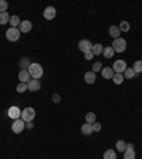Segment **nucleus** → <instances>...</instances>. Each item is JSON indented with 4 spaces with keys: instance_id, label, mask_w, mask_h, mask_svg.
<instances>
[{
    "instance_id": "nucleus-29",
    "label": "nucleus",
    "mask_w": 142,
    "mask_h": 159,
    "mask_svg": "<svg viewBox=\"0 0 142 159\" xmlns=\"http://www.w3.org/2000/svg\"><path fill=\"white\" fill-rule=\"evenodd\" d=\"M16 91H17V93H20V94H21V93H26V91H27V84L20 83L19 85L16 87Z\"/></svg>"
},
{
    "instance_id": "nucleus-8",
    "label": "nucleus",
    "mask_w": 142,
    "mask_h": 159,
    "mask_svg": "<svg viewBox=\"0 0 142 159\" xmlns=\"http://www.w3.org/2000/svg\"><path fill=\"white\" fill-rule=\"evenodd\" d=\"M7 114H9V116L11 119H14V121L21 118V111L19 109V107H11V108H9Z\"/></svg>"
},
{
    "instance_id": "nucleus-23",
    "label": "nucleus",
    "mask_w": 142,
    "mask_h": 159,
    "mask_svg": "<svg viewBox=\"0 0 142 159\" xmlns=\"http://www.w3.org/2000/svg\"><path fill=\"white\" fill-rule=\"evenodd\" d=\"M115 148H117V151H119V152H125V149H126V143L124 142V141H117Z\"/></svg>"
},
{
    "instance_id": "nucleus-36",
    "label": "nucleus",
    "mask_w": 142,
    "mask_h": 159,
    "mask_svg": "<svg viewBox=\"0 0 142 159\" xmlns=\"http://www.w3.org/2000/svg\"><path fill=\"white\" fill-rule=\"evenodd\" d=\"M126 149H134V145L132 143H128V145H126Z\"/></svg>"
},
{
    "instance_id": "nucleus-22",
    "label": "nucleus",
    "mask_w": 142,
    "mask_h": 159,
    "mask_svg": "<svg viewBox=\"0 0 142 159\" xmlns=\"http://www.w3.org/2000/svg\"><path fill=\"white\" fill-rule=\"evenodd\" d=\"M124 159H135V151L134 149H125Z\"/></svg>"
},
{
    "instance_id": "nucleus-4",
    "label": "nucleus",
    "mask_w": 142,
    "mask_h": 159,
    "mask_svg": "<svg viewBox=\"0 0 142 159\" xmlns=\"http://www.w3.org/2000/svg\"><path fill=\"white\" fill-rule=\"evenodd\" d=\"M20 30L19 29H14V27H10L9 30L6 31V39L9 41H17L20 39Z\"/></svg>"
},
{
    "instance_id": "nucleus-32",
    "label": "nucleus",
    "mask_w": 142,
    "mask_h": 159,
    "mask_svg": "<svg viewBox=\"0 0 142 159\" xmlns=\"http://www.w3.org/2000/svg\"><path fill=\"white\" fill-rule=\"evenodd\" d=\"M101 70H103V64H101V61H97V63H94L93 73H98V71H101Z\"/></svg>"
},
{
    "instance_id": "nucleus-1",
    "label": "nucleus",
    "mask_w": 142,
    "mask_h": 159,
    "mask_svg": "<svg viewBox=\"0 0 142 159\" xmlns=\"http://www.w3.org/2000/svg\"><path fill=\"white\" fill-rule=\"evenodd\" d=\"M27 71L30 73V77L34 80H39L41 78V75H43V67L40 66V64L37 63H31L30 64V67L27 68Z\"/></svg>"
},
{
    "instance_id": "nucleus-5",
    "label": "nucleus",
    "mask_w": 142,
    "mask_h": 159,
    "mask_svg": "<svg viewBox=\"0 0 142 159\" xmlns=\"http://www.w3.org/2000/svg\"><path fill=\"white\" fill-rule=\"evenodd\" d=\"M125 68H126V63L124 60H117L115 63L112 64L114 73H117V74H122L125 71Z\"/></svg>"
},
{
    "instance_id": "nucleus-26",
    "label": "nucleus",
    "mask_w": 142,
    "mask_h": 159,
    "mask_svg": "<svg viewBox=\"0 0 142 159\" xmlns=\"http://www.w3.org/2000/svg\"><path fill=\"white\" fill-rule=\"evenodd\" d=\"M85 122L93 125V124L95 122V114H94V112H88V114H87V115H85Z\"/></svg>"
},
{
    "instance_id": "nucleus-20",
    "label": "nucleus",
    "mask_w": 142,
    "mask_h": 159,
    "mask_svg": "<svg viewBox=\"0 0 142 159\" xmlns=\"http://www.w3.org/2000/svg\"><path fill=\"white\" fill-rule=\"evenodd\" d=\"M104 159H117V153L114 149H107L104 152Z\"/></svg>"
},
{
    "instance_id": "nucleus-27",
    "label": "nucleus",
    "mask_w": 142,
    "mask_h": 159,
    "mask_svg": "<svg viewBox=\"0 0 142 159\" xmlns=\"http://www.w3.org/2000/svg\"><path fill=\"white\" fill-rule=\"evenodd\" d=\"M124 80H125V78H124L122 74H114V77H112V81L115 84H118V85L124 83Z\"/></svg>"
},
{
    "instance_id": "nucleus-35",
    "label": "nucleus",
    "mask_w": 142,
    "mask_h": 159,
    "mask_svg": "<svg viewBox=\"0 0 142 159\" xmlns=\"http://www.w3.org/2000/svg\"><path fill=\"white\" fill-rule=\"evenodd\" d=\"M84 56H85V60H93L94 54H93V51H88V53H85Z\"/></svg>"
},
{
    "instance_id": "nucleus-33",
    "label": "nucleus",
    "mask_w": 142,
    "mask_h": 159,
    "mask_svg": "<svg viewBox=\"0 0 142 159\" xmlns=\"http://www.w3.org/2000/svg\"><path fill=\"white\" fill-rule=\"evenodd\" d=\"M101 128H103V126H101V124L97 122V121L93 124V131H94V132H99V131H101Z\"/></svg>"
},
{
    "instance_id": "nucleus-25",
    "label": "nucleus",
    "mask_w": 142,
    "mask_h": 159,
    "mask_svg": "<svg viewBox=\"0 0 142 159\" xmlns=\"http://www.w3.org/2000/svg\"><path fill=\"white\" fill-rule=\"evenodd\" d=\"M10 20V16L7 11H4V13H0V24H7Z\"/></svg>"
},
{
    "instance_id": "nucleus-9",
    "label": "nucleus",
    "mask_w": 142,
    "mask_h": 159,
    "mask_svg": "<svg viewBox=\"0 0 142 159\" xmlns=\"http://www.w3.org/2000/svg\"><path fill=\"white\" fill-rule=\"evenodd\" d=\"M43 16H44V19L46 20H53L54 17H56V9H54L53 6L46 7L44 11H43Z\"/></svg>"
},
{
    "instance_id": "nucleus-31",
    "label": "nucleus",
    "mask_w": 142,
    "mask_h": 159,
    "mask_svg": "<svg viewBox=\"0 0 142 159\" xmlns=\"http://www.w3.org/2000/svg\"><path fill=\"white\" fill-rule=\"evenodd\" d=\"M9 7V3H7L6 0H0V13H4Z\"/></svg>"
},
{
    "instance_id": "nucleus-18",
    "label": "nucleus",
    "mask_w": 142,
    "mask_h": 159,
    "mask_svg": "<svg viewBox=\"0 0 142 159\" xmlns=\"http://www.w3.org/2000/svg\"><path fill=\"white\" fill-rule=\"evenodd\" d=\"M122 75H124V78L131 80V78H134V77H135V71H134L132 67H131V68H129V67H126L125 71L122 73Z\"/></svg>"
},
{
    "instance_id": "nucleus-11",
    "label": "nucleus",
    "mask_w": 142,
    "mask_h": 159,
    "mask_svg": "<svg viewBox=\"0 0 142 159\" xmlns=\"http://www.w3.org/2000/svg\"><path fill=\"white\" fill-rule=\"evenodd\" d=\"M20 33H29L30 30H31V27H33V24H31V21L30 20H23L21 23H20Z\"/></svg>"
},
{
    "instance_id": "nucleus-30",
    "label": "nucleus",
    "mask_w": 142,
    "mask_h": 159,
    "mask_svg": "<svg viewBox=\"0 0 142 159\" xmlns=\"http://www.w3.org/2000/svg\"><path fill=\"white\" fill-rule=\"evenodd\" d=\"M129 23L128 21H125V20H124V21H121V24H119V30H121V31H128L129 30Z\"/></svg>"
},
{
    "instance_id": "nucleus-17",
    "label": "nucleus",
    "mask_w": 142,
    "mask_h": 159,
    "mask_svg": "<svg viewBox=\"0 0 142 159\" xmlns=\"http://www.w3.org/2000/svg\"><path fill=\"white\" fill-rule=\"evenodd\" d=\"M93 54L94 56H99V54H103V51H104V47H103V44L101 43H97V44H94L93 46Z\"/></svg>"
},
{
    "instance_id": "nucleus-14",
    "label": "nucleus",
    "mask_w": 142,
    "mask_h": 159,
    "mask_svg": "<svg viewBox=\"0 0 142 159\" xmlns=\"http://www.w3.org/2000/svg\"><path fill=\"white\" fill-rule=\"evenodd\" d=\"M109 36L112 37L114 40L119 39V36H121V30H119V27H117V26H111V27H109Z\"/></svg>"
},
{
    "instance_id": "nucleus-10",
    "label": "nucleus",
    "mask_w": 142,
    "mask_h": 159,
    "mask_svg": "<svg viewBox=\"0 0 142 159\" xmlns=\"http://www.w3.org/2000/svg\"><path fill=\"white\" fill-rule=\"evenodd\" d=\"M40 81L39 80H30L29 83H27V89H29V91H33V93H36V91H39L40 89Z\"/></svg>"
},
{
    "instance_id": "nucleus-13",
    "label": "nucleus",
    "mask_w": 142,
    "mask_h": 159,
    "mask_svg": "<svg viewBox=\"0 0 142 159\" xmlns=\"http://www.w3.org/2000/svg\"><path fill=\"white\" fill-rule=\"evenodd\" d=\"M19 80H20V83H24L27 84L31 80V77H30V73L27 71V70H21L19 73Z\"/></svg>"
},
{
    "instance_id": "nucleus-34",
    "label": "nucleus",
    "mask_w": 142,
    "mask_h": 159,
    "mask_svg": "<svg viewBox=\"0 0 142 159\" xmlns=\"http://www.w3.org/2000/svg\"><path fill=\"white\" fill-rule=\"evenodd\" d=\"M60 101H61V97L58 95V94H54L53 95V102H56V104H58Z\"/></svg>"
},
{
    "instance_id": "nucleus-28",
    "label": "nucleus",
    "mask_w": 142,
    "mask_h": 159,
    "mask_svg": "<svg viewBox=\"0 0 142 159\" xmlns=\"http://www.w3.org/2000/svg\"><path fill=\"white\" fill-rule=\"evenodd\" d=\"M132 68H134V71H135V74L142 73V61H135L134 66H132Z\"/></svg>"
},
{
    "instance_id": "nucleus-37",
    "label": "nucleus",
    "mask_w": 142,
    "mask_h": 159,
    "mask_svg": "<svg viewBox=\"0 0 142 159\" xmlns=\"http://www.w3.org/2000/svg\"><path fill=\"white\" fill-rule=\"evenodd\" d=\"M27 128L31 129V128H33V124H31V122H27Z\"/></svg>"
},
{
    "instance_id": "nucleus-16",
    "label": "nucleus",
    "mask_w": 142,
    "mask_h": 159,
    "mask_svg": "<svg viewBox=\"0 0 142 159\" xmlns=\"http://www.w3.org/2000/svg\"><path fill=\"white\" fill-rule=\"evenodd\" d=\"M84 80H85L87 84H94V83H95V73H93V71H88V73H85V75H84Z\"/></svg>"
},
{
    "instance_id": "nucleus-12",
    "label": "nucleus",
    "mask_w": 142,
    "mask_h": 159,
    "mask_svg": "<svg viewBox=\"0 0 142 159\" xmlns=\"http://www.w3.org/2000/svg\"><path fill=\"white\" fill-rule=\"evenodd\" d=\"M114 74H115V73H114L112 67H105V68L101 70V75H103L105 80H112Z\"/></svg>"
},
{
    "instance_id": "nucleus-15",
    "label": "nucleus",
    "mask_w": 142,
    "mask_h": 159,
    "mask_svg": "<svg viewBox=\"0 0 142 159\" xmlns=\"http://www.w3.org/2000/svg\"><path fill=\"white\" fill-rule=\"evenodd\" d=\"M81 132H83V135L89 136L91 134L94 132V131H93V125H91V124H87V122H85L83 126H81Z\"/></svg>"
},
{
    "instance_id": "nucleus-21",
    "label": "nucleus",
    "mask_w": 142,
    "mask_h": 159,
    "mask_svg": "<svg viewBox=\"0 0 142 159\" xmlns=\"http://www.w3.org/2000/svg\"><path fill=\"white\" fill-rule=\"evenodd\" d=\"M114 53H115V51H114V48L111 46L105 47V48H104V51H103L104 57H107V58H111V57H114Z\"/></svg>"
},
{
    "instance_id": "nucleus-6",
    "label": "nucleus",
    "mask_w": 142,
    "mask_h": 159,
    "mask_svg": "<svg viewBox=\"0 0 142 159\" xmlns=\"http://www.w3.org/2000/svg\"><path fill=\"white\" fill-rule=\"evenodd\" d=\"M24 126H26V122H24L23 119H16L13 122V125H11V131L14 134H20L24 131Z\"/></svg>"
},
{
    "instance_id": "nucleus-19",
    "label": "nucleus",
    "mask_w": 142,
    "mask_h": 159,
    "mask_svg": "<svg viewBox=\"0 0 142 159\" xmlns=\"http://www.w3.org/2000/svg\"><path fill=\"white\" fill-rule=\"evenodd\" d=\"M20 23H21V21H20L19 16H16V14H14V16H10L9 24H10V26H11V27H14V29H17V26H20Z\"/></svg>"
},
{
    "instance_id": "nucleus-2",
    "label": "nucleus",
    "mask_w": 142,
    "mask_h": 159,
    "mask_svg": "<svg viewBox=\"0 0 142 159\" xmlns=\"http://www.w3.org/2000/svg\"><path fill=\"white\" fill-rule=\"evenodd\" d=\"M114 48V51H117V53H124L126 48V40L125 39H115L112 41V46H111Z\"/></svg>"
},
{
    "instance_id": "nucleus-3",
    "label": "nucleus",
    "mask_w": 142,
    "mask_h": 159,
    "mask_svg": "<svg viewBox=\"0 0 142 159\" xmlns=\"http://www.w3.org/2000/svg\"><path fill=\"white\" fill-rule=\"evenodd\" d=\"M34 116H36V111L31 107H27V108H24L21 111V119H23L24 122H31L34 119Z\"/></svg>"
},
{
    "instance_id": "nucleus-7",
    "label": "nucleus",
    "mask_w": 142,
    "mask_h": 159,
    "mask_svg": "<svg viewBox=\"0 0 142 159\" xmlns=\"http://www.w3.org/2000/svg\"><path fill=\"white\" fill-rule=\"evenodd\" d=\"M93 46L94 44L89 41V40H81L78 43V48H80V51H83L84 54L85 53H88V51H91L93 50Z\"/></svg>"
},
{
    "instance_id": "nucleus-24",
    "label": "nucleus",
    "mask_w": 142,
    "mask_h": 159,
    "mask_svg": "<svg viewBox=\"0 0 142 159\" xmlns=\"http://www.w3.org/2000/svg\"><path fill=\"white\" fill-rule=\"evenodd\" d=\"M30 60H29V57H23V58L20 60V67H21V68L23 70H26V68H29L30 67Z\"/></svg>"
}]
</instances>
